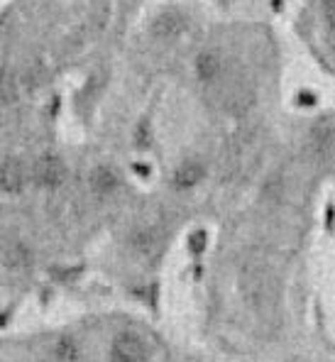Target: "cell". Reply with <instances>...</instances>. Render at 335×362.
<instances>
[{
    "instance_id": "cell-1",
    "label": "cell",
    "mask_w": 335,
    "mask_h": 362,
    "mask_svg": "<svg viewBox=\"0 0 335 362\" xmlns=\"http://www.w3.org/2000/svg\"><path fill=\"white\" fill-rule=\"evenodd\" d=\"M113 360L120 362H140L147 360V348L137 335L132 333H122L120 338H115L113 343Z\"/></svg>"
},
{
    "instance_id": "cell-2",
    "label": "cell",
    "mask_w": 335,
    "mask_h": 362,
    "mask_svg": "<svg viewBox=\"0 0 335 362\" xmlns=\"http://www.w3.org/2000/svg\"><path fill=\"white\" fill-rule=\"evenodd\" d=\"M35 179L37 184L54 189V186H59L64 181V164L57 157H42L35 167Z\"/></svg>"
},
{
    "instance_id": "cell-3",
    "label": "cell",
    "mask_w": 335,
    "mask_h": 362,
    "mask_svg": "<svg viewBox=\"0 0 335 362\" xmlns=\"http://www.w3.org/2000/svg\"><path fill=\"white\" fill-rule=\"evenodd\" d=\"M182 30H184V18H182V15H177V13L159 15V18L154 20V25H152V32L157 37H162V40H172V37L182 35Z\"/></svg>"
},
{
    "instance_id": "cell-4",
    "label": "cell",
    "mask_w": 335,
    "mask_h": 362,
    "mask_svg": "<svg viewBox=\"0 0 335 362\" xmlns=\"http://www.w3.org/2000/svg\"><path fill=\"white\" fill-rule=\"evenodd\" d=\"M23 169H20V164L15 162V159H8V162L3 164V189L5 194H20L23 191Z\"/></svg>"
},
{
    "instance_id": "cell-5",
    "label": "cell",
    "mask_w": 335,
    "mask_h": 362,
    "mask_svg": "<svg viewBox=\"0 0 335 362\" xmlns=\"http://www.w3.org/2000/svg\"><path fill=\"white\" fill-rule=\"evenodd\" d=\"M199 179H201V167L194 162H186L174 172V186H179V189H191V186L199 184Z\"/></svg>"
},
{
    "instance_id": "cell-6",
    "label": "cell",
    "mask_w": 335,
    "mask_h": 362,
    "mask_svg": "<svg viewBox=\"0 0 335 362\" xmlns=\"http://www.w3.org/2000/svg\"><path fill=\"white\" fill-rule=\"evenodd\" d=\"M91 184H93V191L100 196H108L118 189V177H115L110 169H95L93 177H91Z\"/></svg>"
},
{
    "instance_id": "cell-7",
    "label": "cell",
    "mask_w": 335,
    "mask_h": 362,
    "mask_svg": "<svg viewBox=\"0 0 335 362\" xmlns=\"http://www.w3.org/2000/svg\"><path fill=\"white\" fill-rule=\"evenodd\" d=\"M196 71L204 81H213V78L221 74V57L218 54H201L199 62H196Z\"/></svg>"
},
{
    "instance_id": "cell-8",
    "label": "cell",
    "mask_w": 335,
    "mask_h": 362,
    "mask_svg": "<svg viewBox=\"0 0 335 362\" xmlns=\"http://www.w3.org/2000/svg\"><path fill=\"white\" fill-rule=\"evenodd\" d=\"M132 245H135L137 252H145L150 255L154 247H157V238H154V233H137L135 238H132Z\"/></svg>"
},
{
    "instance_id": "cell-9",
    "label": "cell",
    "mask_w": 335,
    "mask_h": 362,
    "mask_svg": "<svg viewBox=\"0 0 335 362\" xmlns=\"http://www.w3.org/2000/svg\"><path fill=\"white\" fill-rule=\"evenodd\" d=\"M5 262H8L10 267H23V264H28V252H25L23 245H13V247H8V252H5Z\"/></svg>"
},
{
    "instance_id": "cell-10",
    "label": "cell",
    "mask_w": 335,
    "mask_h": 362,
    "mask_svg": "<svg viewBox=\"0 0 335 362\" xmlns=\"http://www.w3.org/2000/svg\"><path fill=\"white\" fill-rule=\"evenodd\" d=\"M54 353H57V358H59V360H76L78 358V348L71 343V340H66V338L57 343Z\"/></svg>"
},
{
    "instance_id": "cell-11",
    "label": "cell",
    "mask_w": 335,
    "mask_h": 362,
    "mask_svg": "<svg viewBox=\"0 0 335 362\" xmlns=\"http://www.w3.org/2000/svg\"><path fill=\"white\" fill-rule=\"evenodd\" d=\"M323 13H326L328 25L335 30V0H326V3H323Z\"/></svg>"
},
{
    "instance_id": "cell-12",
    "label": "cell",
    "mask_w": 335,
    "mask_h": 362,
    "mask_svg": "<svg viewBox=\"0 0 335 362\" xmlns=\"http://www.w3.org/2000/svg\"><path fill=\"white\" fill-rule=\"evenodd\" d=\"M204 245H206V235H204V233H199V235L191 238V250H194V252H201V250H204Z\"/></svg>"
}]
</instances>
